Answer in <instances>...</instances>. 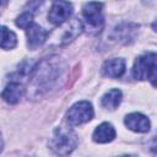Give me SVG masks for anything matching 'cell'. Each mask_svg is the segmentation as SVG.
Wrapping results in <instances>:
<instances>
[{
  "mask_svg": "<svg viewBox=\"0 0 157 157\" xmlns=\"http://www.w3.org/2000/svg\"><path fill=\"white\" fill-rule=\"evenodd\" d=\"M150 82H151V85L153 86V87H156L157 88V67L153 70V72L150 75Z\"/></svg>",
  "mask_w": 157,
  "mask_h": 157,
  "instance_id": "e0dca14e",
  "label": "cell"
},
{
  "mask_svg": "<svg viewBox=\"0 0 157 157\" xmlns=\"http://www.w3.org/2000/svg\"><path fill=\"white\" fill-rule=\"evenodd\" d=\"M121 157H136V156H134V155H126V156H121Z\"/></svg>",
  "mask_w": 157,
  "mask_h": 157,
  "instance_id": "ffe728a7",
  "label": "cell"
},
{
  "mask_svg": "<svg viewBox=\"0 0 157 157\" xmlns=\"http://www.w3.org/2000/svg\"><path fill=\"white\" fill-rule=\"evenodd\" d=\"M157 67V54L153 52L140 55L132 66V76L136 80H146Z\"/></svg>",
  "mask_w": 157,
  "mask_h": 157,
  "instance_id": "8992f818",
  "label": "cell"
},
{
  "mask_svg": "<svg viewBox=\"0 0 157 157\" xmlns=\"http://www.w3.org/2000/svg\"><path fill=\"white\" fill-rule=\"evenodd\" d=\"M26 34L27 44L31 49H37L38 47L43 45L49 37V33L37 23H33L28 29H26Z\"/></svg>",
  "mask_w": 157,
  "mask_h": 157,
  "instance_id": "9c48e42d",
  "label": "cell"
},
{
  "mask_svg": "<svg viewBox=\"0 0 157 157\" xmlns=\"http://www.w3.org/2000/svg\"><path fill=\"white\" fill-rule=\"evenodd\" d=\"M151 151L153 153H157V136H155L152 142H151Z\"/></svg>",
  "mask_w": 157,
  "mask_h": 157,
  "instance_id": "ac0fdd59",
  "label": "cell"
},
{
  "mask_svg": "<svg viewBox=\"0 0 157 157\" xmlns=\"http://www.w3.org/2000/svg\"><path fill=\"white\" fill-rule=\"evenodd\" d=\"M125 72V60L121 58H112L102 65V74L105 77L117 78Z\"/></svg>",
  "mask_w": 157,
  "mask_h": 157,
  "instance_id": "30bf717a",
  "label": "cell"
},
{
  "mask_svg": "<svg viewBox=\"0 0 157 157\" xmlns=\"http://www.w3.org/2000/svg\"><path fill=\"white\" fill-rule=\"evenodd\" d=\"M124 124L128 129L135 131V132H147L151 128V123L148 118L141 113H130L125 117Z\"/></svg>",
  "mask_w": 157,
  "mask_h": 157,
  "instance_id": "ba28073f",
  "label": "cell"
},
{
  "mask_svg": "<svg viewBox=\"0 0 157 157\" xmlns=\"http://www.w3.org/2000/svg\"><path fill=\"white\" fill-rule=\"evenodd\" d=\"M93 107L88 101H81L75 103L66 112V121L70 125H81L90 121L93 118Z\"/></svg>",
  "mask_w": 157,
  "mask_h": 157,
  "instance_id": "5b68a950",
  "label": "cell"
},
{
  "mask_svg": "<svg viewBox=\"0 0 157 157\" xmlns=\"http://www.w3.org/2000/svg\"><path fill=\"white\" fill-rule=\"evenodd\" d=\"M23 91H25V88H23L22 83H20L18 81H11L10 83L6 85L1 96H2L4 101L7 102L9 104H15L21 99Z\"/></svg>",
  "mask_w": 157,
  "mask_h": 157,
  "instance_id": "7c38bea8",
  "label": "cell"
},
{
  "mask_svg": "<svg viewBox=\"0 0 157 157\" xmlns=\"http://www.w3.org/2000/svg\"><path fill=\"white\" fill-rule=\"evenodd\" d=\"M71 13H72V4L71 2L55 1V2H53L52 7L49 10L48 18L53 25L60 26L69 20Z\"/></svg>",
  "mask_w": 157,
  "mask_h": 157,
  "instance_id": "52a82bcc",
  "label": "cell"
},
{
  "mask_svg": "<svg viewBox=\"0 0 157 157\" xmlns=\"http://www.w3.org/2000/svg\"><path fill=\"white\" fill-rule=\"evenodd\" d=\"M61 72V61L58 56L43 59L32 69L31 80L28 82V94L33 98H38L47 93L58 81Z\"/></svg>",
  "mask_w": 157,
  "mask_h": 157,
  "instance_id": "6da1fadb",
  "label": "cell"
},
{
  "mask_svg": "<svg viewBox=\"0 0 157 157\" xmlns=\"http://www.w3.org/2000/svg\"><path fill=\"white\" fill-rule=\"evenodd\" d=\"M115 137V129L114 126L110 124V123H102L99 124L93 134H92V139L94 142H98V144H107V142H110L113 141Z\"/></svg>",
  "mask_w": 157,
  "mask_h": 157,
  "instance_id": "8fae6325",
  "label": "cell"
},
{
  "mask_svg": "<svg viewBox=\"0 0 157 157\" xmlns=\"http://www.w3.org/2000/svg\"><path fill=\"white\" fill-rule=\"evenodd\" d=\"M16 25L20 28L28 29L33 25V15L31 12H23L16 18Z\"/></svg>",
  "mask_w": 157,
  "mask_h": 157,
  "instance_id": "2e32d148",
  "label": "cell"
},
{
  "mask_svg": "<svg viewBox=\"0 0 157 157\" xmlns=\"http://www.w3.org/2000/svg\"><path fill=\"white\" fill-rule=\"evenodd\" d=\"M83 29V25L77 18H71L66 21L65 23L60 25L50 36L48 39L52 40V44L54 45H65L74 40L76 37L81 34Z\"/></svg>",
  "mask_w": 157,
  "mask_h": 157,
  "instance_id": "3957f363",
  "label": "cell"
},
{
  "mask_svg": "<svg viewBox=\"0 0 157 157\" xmlns=\"http://www.w3.org/2000/svg\"><path fill=\"white\" fill-rule=\"evenodd\" d=\"M102 7L103 4L101 2H86L82 9V13L87 25V31L90 33H99L103 28V15H102Z\"/></svg>",
  "mask_w": 157,
  "mask_h": 157,
  "instance_id": "277c9868",
  "label": "cell"
},
{
  "mask_svg": "<svg viewBox=\"0 0 157 157\" xmlns=\"http://www.w3.org/2000/svg\"><path fill=\"white\" fill-rule=\"evenodd\" d=\"M78 137L71 128L58 126L49 140V148L59 157L69 156L77 146Z\"/></svg>",
  "mask_w": 157,
  "mask_h": 157,
  "instance_id": "7a4b0ae2",
  "label": "cell"
},
{
  "mask_svg": "<svg viewBox=\"0 0 157 157\" xmlns=\"http://www.w3.org/2000/svg\"><path fill=\"white\" fill-rule=\"evenodd\" d=\"M121 98H123V94H121V91L118 90V88H113L110 91H108L101 99V104L103 108L105 109H109V110H113L115 109L120 102H121Z\"/></svg>",
  "mask_w": 157,
  "mask_h": 157,
  "instance_id": "4fadbf2b",
  "label": "cell"
},
{
  "mask_svg": "<svg viewBox=\"0 0 157 157\" xmlns=\"http://www.w3.org/2000/svg\"><path fill=\"white\" fill-rule=\"evenodd\" d=\"M17 44L16 34L10 31L6 26L1 27V48L2 49H12Z\"/></svg>",
  "mask_w": 157,
  "mask_h": 157,
  "instance_id": "9a60e30c",
  "label": "cell"
},
{
  "mask_svg": "<svg viewBox=\"0 0 157 157\" xmlns=\"http://www.w3.org/2000/svg\"><path fill=\"white\" fill-rule=\"evenodd\" d=\"M152 28H153V29L157 32V21H155V22L152 23Z\"/></svg>",
  "mask_w": 157,
  "mask_h": 157,
  "instance_id": "d6986e66",
  "label": "cell"
},
{
  "mask_svg": "<svg viewBox=\"0 0 157 157\" xmlns=\"http://www.w3.org/2000/svg\"><path fill=\"white\" fill-rule=\"evenodd\" d=\"M137 28V26L131 25V23H124L114 29L115 38L119 39L123 43H129L134 38V31Z\"/></svg>",
  "mask_w": 157,
  "mask_h": 157,
  "instance_id": "5bb4252c",
  "label": "cell"
}]
</instances>
